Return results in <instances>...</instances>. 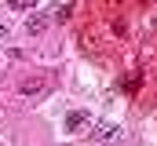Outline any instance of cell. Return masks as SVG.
Wrapping results in <instances>:
<instances>
[{
    "label": "cell",
    "instance_id": "cell-3",
    "mask_svg": "<svg viewBox=\"0 0 157 146\" xmlns=\"http://www.w3.org/2000/svg\"><path fill=\"white\" fill-rule=\"evenodd\" d=\"M88 124H91V121H88V113H84V110H73V113H66V132H73V135H77V132H84Z\"/></svg>",
    "mask_w": 157,
    "mask_h": 146
},
{
    "label": "cell",
    "instance_id": "cell-4",
    "mask_svg": "<svg viewBox=\"0 0 157 146\" xmlns=\"http://www.w3.org/2000/svg\"><path fill=\"white\" fill-rule=\"evenodd\" d=\"M15 11H29V7H37V0H7Z\"/></svg>",
    "mask_w": 157,
    "mask_h": 146
},
{
    "label": "cell",
    "instance_id": "cell-1",
    "mask_svg": "<svg viewBox=\"0 0 157 146\" xmlns=\"http://www.w3.org/2000/svg\"><path fill=\"white\" fill-rule=\"evenodd\" d=\"M88 139H91V146H110V143L121 139V128L110 124V121H102V124H95V132H88Z\"/></svg>",
    "mask_w": 157,
    "mask_h": 146
},
{
    "label": "cell",
    "instance_id": "cell-2",
    "mask_svg": "<svg viewBox=\"0 0 157 146\" xmlns=\"http://www.w3.org/2000/svg\"><path fill=\"white\" fill-rule=\"evenodd\" d=\"M18 91H22L26 99H37V95L48 91V77H29V80H22V84H18Z\"/></svg>",
    "mask_w": 157,
    "mask_h": 146
},
{
    "label": "cell",
    "instance_id": "cell-5",
    "mask_svg": "<svg viewBox=\"0 0 157 146\" xmlns=\"http://www.w3.org/2000/svg\"><path fill=\"white\" fill-rule=\"evenodd\" d=\"M44 26H48V18H33V22H26V29H29V33H40Z\"/></svg>",
    "mask_w": 157,
    "mask_h": 146
},
{
    "label": "cell",
    "instance_id": "cell-6",
    "mask_svg": "<svg viewBox=\"0 0 157 146\" xmlns=\"http://www.w3.org/2000/svg\"><path fill=\"white\" fill-rule=\"evenodd\" d=\"M4 36H7V26H4V22H0V40H4Z\"/></svg>",
    "mask_w": 157,
    "mask_h": 146
}]
</instances>
